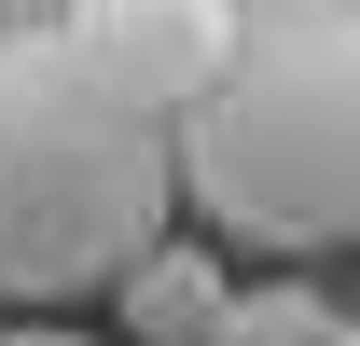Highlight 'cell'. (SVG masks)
Masks as SVG:
<instances>
[{"label": "cell", "instance_id": "cell-1", "mask_svg": "<svg viewBox=\"0 0 360 346\" xmlns=\"http://www.w3.org/2000/svg\"><path fill=\"white\" fill-rule=\"evenodd\" d=\"M180 153L125 84H97L70 28H0V305L111 291L167 250Z\"/></svg>", "mask_w": 360, "mask_h": 346}, {"label": "cell", "instance_id": "cell-2", "mask_svg": "<svg viewBox=\"0 0 360 346\" xmlns=\"http://www.w3.org/2000/svg\"><path fill=\"white\" fill-rule=\"evenodd\" d=\"M180 194L250 250L360 236V14H264L236 70L180 111Z\"/></svg>", "mask_w": 360, "mask_h": 346}, {"label": "cell", "instance_id": "cell-3", "mask_svg": "<svg viewBox=\"0 0 360 346\" xmlns=\"http://www.w3.org/2000/svg\"><path fill=\"white\" fill-rule=\"evenodd\" d=\"M70 42H84L97 84H125L153 125L167 111H194V97L236 70V42H250V0H70L56 14Z\"/></svg>", "mask_w": 360, "mask_h": 346}, {"label": "cell", "instance_id": "cell-4", "mask_svg": "<svg viewBox=\"0 0 360 346\" xmlns=\"http://www.w3.org/2000/svg\"><path fill=\"white\" fill-rule=\"evenodd\" d=\"M111 305H125L139 346H208L236 291H222V250H180V236H167V250H139L125 277H111Z\"/></svg>", "mask_w": 360, "mask_h": 346}, {"label": "cell", "instance_id": "cell-5", "mask_svg": "<svg viewBox=\"0 0 360 346\" xmlns=\"http://www.w3.org/2000/svg\"><path fill=\"white\" fill-rule=\"evenodd\" d=\"M347 319H360V305L305 291V277H277V291H236L208 346H347Z\"/></svg>", "mask_w": 360, "mask_h": 346}, {"label": "cell", "instance_id": "cell-6", "mask_svg": "<svg viewBox=\"0 0 360 346\" xmlns=\"http://www.w3.org/2000/svg\"><path fill=\"white\" fill-rule=\"evenodd\" d=\"M56 14H70V0H0V28H56Z\"/></svg>", "mask_w": 360, "mask_h": 346}, {"label": "cell", "instance_id": "cell-7", "mask_svg": "<svg viewBox=\"0 0 360 346\" xmlns=\"http://www.w3.org/2000/svg\"><path fill=\"white\" fill-rule=\"evenodd\" d=\"M0 346H84V333H0Z\"/></svg>", "mask_w": 360, "mask_h": 346}, {"label": "cell", "instance_id": "cell-8", "mask_svg": "<svg viewBox=\"0 0 360 346\" xmlns=\"http://www.w3.org/2000/svg\"><path fill=\"white\" fill-rule=\"evenodd\" d=\"M347 346H360V319H347Z\"/></svg>", "mask_w": 360, "mask_h": 346}]
</instances>
